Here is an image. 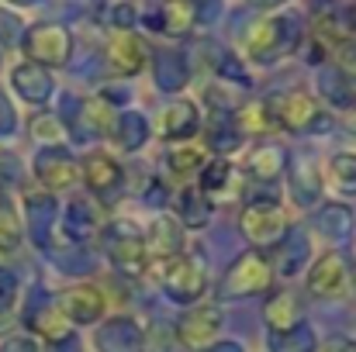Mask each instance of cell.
I'll use <instances>...</instances> for the list:
<instances>
[{
	"instance_id": "1",
	"label": "cell",
	"mask_w": 356,
	"mask_h": 352,
	"mask_svg": "<svg viewBox=\"0 0 356 352\" xmlns=\"http://www.w3.org/2000/svg\"><path fill=\"white\" fill-rule=\"evenodd\" d=\"M301 45V21L294 14H270V17H259L245 38H242V49H245V59L259 62V66H270L284 56H291L294 49Z\"/></svg>"
},
{
	"instance_id": "2",
	"label": "cell",
	"mask_w": 356,
	"mask_h": 352,
	"mask_svg": "<svg viewBox=\"0 0 356 352\" xmlns=\"http://www.w3.org/2000/svg\"><path fill=\"white\" fill-rule=\"evenodd\" d=\"M159 283H163L166 297L177 301V304H194V301H201V294L208 290V255H204L201 249L173 255V259L163 266Z\"/></svg>"
},
{
	"instance_id": "3",
	"label": "cell",
	"mask_w": 356,
	"mask_h": 352,
	"mask_svg": "<svg viewBox=\"0 0 356 352\" xmlns=\"http://www.w3.org/2000/svg\"><path fill=\"white\" fill-rule=\"evenodd\" d=\"M273 283V269H270V259L252 249V252H242L236 262L229 266L222 287H218V297L222 301H242V297H256V294H266Z\"/></svg>"
},
{
	"instance_id": "4",
	"label": "cell",
	"mask_w": 356,
	"mask_h": 352,
	"mask_svg": "<svg viewBox=\"0 0 356 352\" xmlns=\"http://www.w3.org/2000/svg\"><path fill=\"white\" fill-rule=\"evenodd\" d=\"M21 45H24L28 62H35V66H42V69H49V66L59 69V66H66L70 56H73V35H70V28H63V24H56V21L31 24V28L24 31Z\"/></svg>"
},
{
	"instance_id": "5",
	"label": "cell",
	"mask_w": 356,
	"mask_h": 352,
	"mask_svg": "<svg viewBox=\"0 0 356 352\" xmlns=\"http://www.w3.org/2000/svg\"><path fill=\"white\" fill-rule=\"evenodd\" d=\"M104 252H108L111 266L124 276H142L145 273V262H149L145 242H142V232L131 221L118 218L104 228Z\"/></svg>"
},
{
	"instance_id": "6",
	"label": "cell",
	"mask_w": 356,
	"mask_h": 352,
	"mask_svg": "<svg viewBox=\"0 0 356 352\" xmlns=\"http://www.w3.org/2000/svg\"><path fill=\"white\" fill-rule=\"evenodd\" d=\"M238 232L245 235V242L256 245V249H273L284 235L291 232V225H287L280 204H273V201H252L238 215Z\"/></svg>"
},
{
	"instance_id": "7",
	"label": "cell",
	"mask_w": 356,
	"mask_h": 352,
	"mask_svg": "<svg viewBox=\"0 0 356 352\" xmlns=\"http://www.w3.org/2000/svg\"><path fill=\"white\" fill-rule=\"evenodd\" d=\"M266 108H270V115L277 121V128H284V131H312V128H318L325 121L318 101L312 94H305V90L277 94V97L266 101Z\"/></svg>"
},
{
	"instance_id": "8",
	"label": "cell",
	"mask_w": 356,
	"mask_h": 352,
	"mask_svg": "<svg viewBox=\"0 0 356 352\" xmlns=\"http://www.w3.org/2000/svg\"><path fill=\"white\" fill-rule=\"evenodd\" d=\"M35 180L45 190H70L80 180V162L63 149V145H49L35 156Z\"/></svg>"
},
{
	"instance_id": "9",
	"label": "cell",
	"mask_w": 356,
	"mask_h": 352,
	"mask_svg": "<svg viewBox=\"0 0 356 352\" xmlns=\"http://www.w3.org/2000/svg\"><path fill=\"white\" fill-rule=\"evenodd\" d=\"M218 332H222V308L215 304H197L177 321V339L187 349H208L211 342H218Z\"/></svg>"
},
{
	"instance_id": "10",
	"label": "cell",
	"mask_w": 356,
	"mask_h": 352,
	"mask_svg": "<svg viewBox=\"0 0 356 352\" xmlns=\"http://www.w3.org/2000/svg\"><path fill=\"white\" fill-rule=\"evenodd\" d=\"M104 308H108L104 294L90 283H73L59 294V311L66 315L70 325H94L104 318Z\"/></svg>"
},
{
	"instance_id": "11",
	"label": "cell",
	"mask_w": 356,
	"mask_h": 352,
	"mask_svg": "<svg viewBox=\"0 0 356 352\" xmlns=\"http://www.w3.org/2000/svg\"><path fill=\"white\" fill-rule=\"evenodd\" d=\"M80 176H83L87 190H94V194L104 197V201H115L121 194V187H124V169H121L108 152H90V156H83Z\"/></svg>"
},
{
	"instance_id": "12",
	"label": "cell",
	"mask_w": 356,
	"mask_h": 352,
	"mask_svg": "<svg viewBox=\"0 0 356 352\" xmlns=\"http://www.w3.org/2000/svg\"><path fill=\"white\" fill-rule=\"evenodd\" d=\"M104 56H108V66H111L118 76H135V73H142L145 62H149V45H145L135 31H115V35L108 38Z\"/></svg>"
},
{
	"instance_id": "13",
	"label": "cell",
	"mask_w": 356,
	"mask_h": 352,
	"mask_svg": "<svg viewBox=\"0 0 356 352\" xmlns=\"http://www.w3.org/2000/svg\"><path fill=\"white\" fill-rule=\"evenodd\" d=\"M346 280H350L346 259L339 252H325L308 269V294H315V297H336V294L346 290Z\"/></svg>"
},
{
	"instance_id": "14",
	"label": "cell",
	"mask_w": 356,
	"mask_h": 352,
	"mask_svg": "<svg viewBox=\"0 0 356 352\" xmlns=\"http://www.w3.org/2000/svg\"><path fill=\"white\" fill-rule=\"evenodd\" d=\"M101 352H145V332L135 318H111L97 328L94 335Z\"/></svg>"
},
{
	"instance_id": "15",
	"label": "cell",
	"mask_w": 356,
	"mask_h": 352,
	"mask_svg": "<svg viewBox=\"0 0 356 352\" xmlns=\"http://www.w3.org/2000/svg\"><path fill=\"white\" fill-rule=\"evenodd\" d=\"M142 242H145V255H149V259L170 262L173 255H180V252H184V228H180V221H177V218L163 215V218H156V221L145 228Z\"/></svg>"
},
{
	"instance_id": "16",
	"label": "cell",
	"mask_w": 356,
	"mask_h": 352,
	"mask_svg": "<svg viewBox=\"0 0 356 352\" xmlns=\"http://www.w3.org/2000/svg\"><path fill=\"white\" fill-rule=\"evenodd\" d=\"M10 87H14V94H17L24 104H31V108H42V104H49V97H52V76H49V69H42V66H35V62L14 66Z\"/></svg>"
},
{
	"instance_id": "17",
	"label": "cell",
	"mask_w": 356,
	"mask_h": 352,
	"mask_svg": "<svg viewBox=\"0 0 356 352\" xmlns=\"http://www.w3.org/2000/svg\"><path fill=\"white\" fill-rule=\"evenodd\" d=\"M312 255V245H308V235L305 232H287L277 245H273V259H270V269L280 273V276H298L305 269Z\"/></svg>"
},
{
	"instance_id": "18",
	"label": "cell",
	"mask_w": 356,
	"mask_h": 352,
	"mask_svg": "<svg viewBox=\"0 0 356 352\" xmlns=\"http://www.w3.org/2000/svg\"><path fill=\"white\" fill-rule=\"evenodd\" d=\"M152 76H156V87L166 90V94H177L191 83V66H187V56L177 52V49H163L152 56Z\"/></svg>"
},
{
	"instance_id": "19",
	"label": "cell",
	"mask_w": 356,
	"mask_h": 352,
	"mask_svg": "<svg viewBox=\"0 0 356 352\" xmlns=\"http://www.w3.org/2000/svg\"><path fill=\"white\" fill-rule=\"evenodd\" d=\"M197 128H201V111L194 101H173L159 117V135L166 142H184L197 135Z\"/></svg>"
},
{
	"instance_id": "20",
	"label": "cell",
	"mask_w": 356,
	"mask_h": 352,
	"mask_svg": "<svg viewBox=\"0 0 356 352\" xmlns=\"http://www.w3.org/2000/svg\"><path fill=\"white\" fill-rule=\"evenodd\" d=\"M284 169H287V149H284L280 142H259V145L249 152V159H245V173H249L252 180H259V183L277 180Z\"/></svg>"
},
{
	"instance_id": "21",
	"label": "cell",
	"mask_w": 356,
	"mask_h": 352,
	"mask_svg": "<svg viewBox=\"0 0 356 352\" xmlns=\"http://www.w3.org/2000/svg\"><path fill=\"white\" fill-rule=\"evenodd\" d=\"M149 28H156V31H166V35H187L194 24H197V17H194V7H191V0H163L149 17Z\"/></svg>"
},
{
	"instance_id": "22",
	"label": "cell",
	"mask_w": 356,
	"mask_h": 352,
	"mask_svg": "<svg viewBox=\"0 0 356 352\" xmlns=\"http://www.w3.org/2000/svg\"><path fill=\"white\" fill-rule=\"evenodd\" d=\"M56 232V197L52 194H31L28 197V235L38 249L52 245Z\"/></svg>"
},
{
	"instance_id": "23",
	"label": "cell",
	"mask_w": 356,
	"mask_h": 352,
	"mask_svg": "<svg viewBox=\"0 0 356 352\" xmlns=\"http://www.w3.org/2000/svg\"><path fill=\"white\" fill-rule=\"evenodd\" d=\"M24 325L35 328L38 335H45L49 342H59V339H70V335H73V332H70V321H66V315L59 311L56 301H42V304H35V308L28 311Z\"/></svg>"
},
{
	"instance_id": "24",
	"label": "cell",
	"mask_w": 356,
	"mask_h": 352,
	"mask_svg": "<svg viewBox=\"0 0 356 352\" xmlns=\"http://www.w3.org/2000/svg\"><path fill=\"white\" fill-rule=\"evenodd\" d=\"M115 128V111L104 97H94V101H83L80 104V138H104L111 135Z\"/></svg>"
},
{
	"instance_id": "25",
	"label": "cell",
	"mask_w": 356,
	"mask_h": 352,
	"mask_svg": "<svg viewBox=\"0 0 356 352\" xmlns=\"http://www.w3.org/2000/svg\"><path fill=\"white\" fill-rule=\"evenodd\" d=\"M263 318H266V325L273 332H287V328L301 325V301L294 294H287V290L284 294H273L266 301V308H263Z\"/></svg>"
},
{
	"instance_id": "26",
	"label": "cell",
	"mask_w": 356,
	"mask_h": 352,
	"mask_svg": "<svg viewBox=\"0 0 356 352\" xmlns=\"http://www.w3.org/2000/svg\"><path fill=\"white\" fill-rule=\"evenodd\" d=\"M115 142H118V149H124V152H138L145 142H149V121H145V115H138V111H124V115L115 117Z\"/></svg>"
},
{
	"instance_id": "27",
	"label": "cell",
	"mask_w": 356,
	"mask_h": 352,
	"mask_svg": "<svg viewBox=\"0 0 356 352\" xmlns=\"http://www.w3.org/2000/svg\"><path fill=\"white\" fill-rule=\"evenodd\" d=\"M315 228H318V235H325L329 242H343L353 232V211L346 204H325L315 215Z\"/></svg>"
},
{
	"instance_id": "28",
	"label": "cell",
	"mask_w": 356,
	"mask_h": 352,
	"mask_svg": "<svg viewBox=\"0 0 356 352\" xmlns=\"http://www.w3.org/2000/svg\"><path fill=\"white\" fill-rule=\"evenodd\" d=\"M232 176H236L232 162H229L225 156H218V159H211V162H204V166H201L197 190H201V194L211 201V197H218V194H225V190L232 187Z\"/></svg>"
},
{
	"instance_id": "29",
	"label": "cell",
	"mask_w": 356,
	"mask_h": 352,
	"mask_svg": "<svg viewBox=\"0 0 356 352\" xmlns=\"http://www.w3.org/2000/svg\"><path fill=\"white\" fill-rule=\"evenodd\" d=\"M266 349L270 352H315L318 349V339H315V332L301 321V325H294V328H287V332H270Z\"/></svg>"
},
{
	"instance_id": "30",
	"label": "cell",
	"mask_w": 356,
	"mask_h": 352,
	"mask_svg": "<svg viewBox=\"0 0 356 352\" xmlns=\"http://www.w3.org/2000/svg\"><path fill=\"white\" fill-rule=\"evenodd\" d=\"M211 215H215V204L201 194V190H184L180 194V201H177V218H184V225H191V228H204L208 221H211Z\"/></svg>"
},
{
	"instance_id": "31",
	"label": "cell",
	"mask_w": 356,
	"mask_h": 352,
	"mask_svg": "<svg viewBox=\"0 0 356 352\" xmlns=\"http://www.w3.org/2000/svg\"><path fill=\"white\" fill-rule=\"evenodd\" d=\"M325 180L336 194L343 197H356V156L353 152H339L332 156L329 169H325Z\"/></svg>"
},
{
	"instance_id": "32",
	"label": "cell",
	"mask_w": 356,
	"mask_h": 352,
	"mask_svg": "<svg viewBox=\"0 0 356 352\" xmlns=\"http://www.w3.org/2000/svg\"><path fill=\"white\" fill-rule=\"evenodd\" d=\"M232 121H236L238 135H266V131L277 128V121H273V115H270L266 101H256V104L238 108L236 115H232Z\"/></svg>"
},
{
	"instance_id": "33",
	"label": "cell",
	"mask_w": 356,
	"mask_h": 352,
	"mask_svg": "<svg viewBox=\"0 0 356 352\" xmlns=\"http://www.w3.org/2000/svg\"><path fill=\"white\" fill-rule=\"evenodd\" d=\"M21 238H24L21 215H17V208L10 204V197L0 190V252H17Z\"/></svg>"
},
{
	"instance_id": "34",
	"label": "cell",
	"mask_w": 356,
	"mask_h": 352,
	"mask_svg": "<svg viewBox=\"0 0 356 352\" xmlns=\"http://www.w3.org/2000/svg\"><path fill=\"white\" fill-rule=\"evenodd\" d=\"M318 187H322V180H318L315 162L301 159V162L291 169V190H294V201H298V204H312V201L318 197Z\"/></svg>"
},
{
	"instance_id": "35",
	"label": "cell",
	"mask_w": 356,
	"mask_h": 352,
	"mask_svg": "<svg viewBox=\"0 0 356 352\" xmlns=\"http://www.w3.org/2000/svg\"><path fill=\"white\" fill-rule=\"evenodd\" d=\"M322 94L336 104V108H353L356 104V90H353V80L350 76H343L339 69H329V73H322Z\"/></svg>"
},
{
	"instance_id": "36",
	"label": "cell",
	"mask_w": 356,
	"mask_h": 352,
	"mask_svg": "<svg viewBox=\"0 0 356 352\" xmlns=\"http://www.w3.org/2000/svg\"><path fill=\"white\" fill-rule=\"evenodd\" d=\"M166 166H170V173H173V176L187 180V176L201 173V166H204V152H201V149H194V145L173 149V152L166 156Z\"/></svg>"
},
{
	"instance_id": "37",
	"label": "cell",
	"mask_w": 356,
	"mask_h": 352,
	"mask_svg": "<svg viewBox=\"0 0 356 352\" xmlns=\"http://www.w3.org/2000/svg\"><path fill=\"white\" fill-rule=\"evenodd\" d=\"M208 142H211V149H218L222 156H225V152H232L238 142H242V135H238L236 121H232V115H229V111L222 115V121L215 117V121L208 124Z\"/></svg>"
},
{
	"instance_id": "38",
	"label": "cell",
	"mask_w": 356,
	"mask_h": 352,
	"mask_svg": "<svg viewBox=\"0 0 356 352\" xmlns=\"http://www.w3.org/2000/svg\"><path fill=\"white\" fill-rule=\"evenodd\" d=\"M66 215H70V218L63 221V228H66V235H70L73 242L87 238V235L97 228V221H94V211H90V204H83V201H73Z\"/></svg>"
},
{
	"instance_id": "39",
	"label": "cell",
	"mask_w": 356,
	"mask_h": 352,
	"mask_svg": "<svg viewBox=\"0 0 356 352\" xmlns=\"http://www.w3.org/2000/svg\"><path fill=\"white\" fill-rule=\"evenodd\" d=\"M28 131L35 135V138H42V142H59L63 138V124H59V117L49 115V111H42V115H35L28 121Z\"/></svg>"
},
{
	"instance_id": "40",
	"label": "cell",
	"mask_w": 356,
	"mask_h": 352,
	"mask_svg": "<svg viewBox=\"0 0 356 352\" xmlns=\"http://www.w3.org/2000/svg\"><path fill=\"white\" fill-rule=\"evenodd\" d=\"M17 304V276L0 266V318H7Z\"/></svg>"
},
{
	"instance_id": "41",
	"label": "cell",
	"mask_w": 356,
	"mask_h": 352,
	"mask_svg": "<svg viewBox=\"0 0 356 352\" xmlns=\"http://www.w3.org/2000/svg\"><path fill=\"white\" fill-rule=\"evenodd\" d=\"M21 38H24V24H21V17L0 7V45H14V42H21Z\"/></svg>"
},
{
	"instance_id": "42",
	"label": "cell",
	"mask_w": 356,
	"mask_h": 352,
	"mask_svg": "<svg viewBox=\"0 0 356 352\" xmlns=\"http://www.w3.org/2000/svg\"><path fill=\"white\" fill-rule=\"evenodd\" d=\"M111 24H115L118 31H131V28L138 24V10H135L131 3H118V7H111Z\"/></svg>"
},
{
	"instance_id": "43",
	"label": "cell",
	"mask_w": 356,
	"mask_h": 352,
	"mask_svg": "<svg viewBox=\"0 0 356 352\" xmlns=\"http://www.w3.org/2000/svg\"><path fill=\"white\" fill-rule=\"evenodd\" d=\"M191 7H194V17H197L201 24H208V21H215V17H218L222 0H191Z\"/></svg>"
},
{
	"instance_id": "44",
	"label": "cell",
	"mask_w": 356,
	"mask_h": 352,
	"mask_svg": "<svg viewBox=\"0 0 356 352\" xmlns=\"http://www.w3.org/2000/svg\"><path fill=\"white\" fill-rule=\"evenodd\" d=\"M0 352H42V349H38V342L28 339V335H10V339L0 346Z\"/></svg>"
},
{
	"instance_id": "45",
	"label": "cell",
	"mask_w": 356,
	"mask_h": 352,
	"mask_svg": "<svg viewBox=\"0 0 356 352\" xmlns=\"http://www.w3.org/2000/svg\"><path fill=\"white\" fill-rule=\"evenodd\" d=\"M10 131H14V111H10L7 97L0 94V138H7Z\"/></svg>"
},
{
	"instance_id": "46",
	"label": "cell",
	"mask_w": 356,
	"mask_h": 352,
	"mask_svg": "<svg viewBox=\"0 0 356 352\" xmlns=\"http://www.w3.org/2000/svg\"><path fill=\"white\" fill-rule=\"evenodd\" d=\"M49 352H80V342H76V335H70V339L49 342Z\"/></svg>"
},
{
	"instance_id": "47",
	"label": "cell",
	"mask_w": 356,
	"mask_h": 352,
	"mask_svg": "<svg viewBox=\"0 0 356 352\" xmlns=\"http://www.w3.org/2000/svg\"><path fill=\"white\" fill-rule=\"evenodd\" d=\"M204 352H245V349H242L238 342H211Z\"/></svg>"
},
{
	"instance_id": "48",
	"label": "cell",
	"mask_w": 356,
	"mask_h": 352,
	"mask_svg": "<svg viewBox=\"0 0 356 352\" xmlns=\"http://www.w3.org/2000/svg\"><path fill=\"white\" fill-rule=\"evenodd\" d=\"M346 128H350V131H356V104L346 111Z\"/></svg>"
},
{
	"instance_id": "49",
	"label": "cell",
	"mask_w": 356,
	"mask_h": 352,
	"mask_svg": "<svg viewBox=\"0 0 356 352\" xmlns=\"http://www.w3.org/2000/svg\"><path fill=\"white\" fill-rule=\"evenodd\" d=\"M256 7H280V3H287V0H252Z\"/></svg>"
},
{
	"instance_id": "50",
	"label": "cell",
	"mask_w": 356,
	"mask_h": 352,
	"mask_svg": "<svg viewBox=\"0 0 356 352\" xmlns=\"http://www.w3.org/2000/svg\"><path fill=\"white\" fill-rule=\"evenodd\" d=\"M3 325H7V318H0V332H3Z\"/></svg>"
},
{
	"instance_id": "51",
	"label": "cell",
	"mask_w": 356,
	"mask_h": 352,
	"mask_svg": "<svg viewBox=\"0 0 356 352\" xmlns=\"http://www.w3.org/2000/svg\"><path fill=\"white\" fill-rule=\"evenodd\" d=\"M353 21H356V7H353Z\"/></svg>"
},
{
	"instance_id": "52",
	"label": "cell",
	"mask_w": 356,
	"mask_h": 352,
	"mask_svg": "<svg viewBox=\"0 0 356 352\" xmlns=\"http://www.w3.org/2000/svg\"><path fill=\"white\" fill-rule=\"evenodd\" d=\"M21 3H24V0H21Z\"/></svg>"
}]
</instances>
